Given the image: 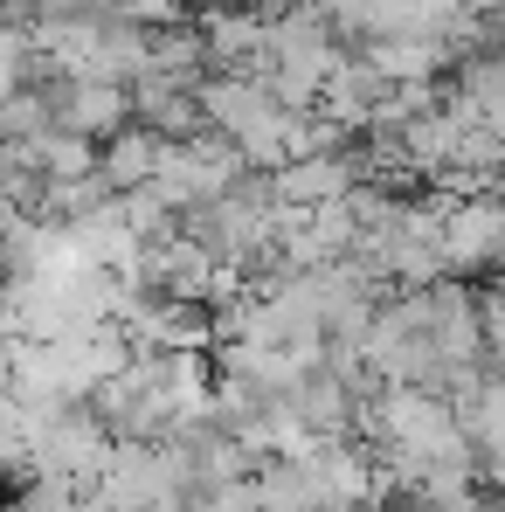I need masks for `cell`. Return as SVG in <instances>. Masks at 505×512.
Instances as JSON below:
<instances>
[{"mask_svg":"<svg viewBox=\"0 0 505 512\" xmlns=\"http://www.w3.org/2000/svg\"><path fill=\"white\" fill-rule=\"evenodd\" d=\"M111 450H118V436L97 423L90 402H70L63 416H49V423L35 429V471H63L77 485H97L104 478Z\"/></svg>","mask_w":505,"mask_h":512,"instance_id":"cell-1","label":"cell"},{"mask_svg":"<svg viewBox=\"0 0 505 512\" xmlns=\"http://www.w3.org/2000/svg\"><path fill=\"white\" fill-rule=\"evenodd\" d=\"M173 492H180V471L167 443H118L97 478V499L111 512H173Z\"/></svg>","mask_w":505,"mask_h":512,"instance_id":"cell-2","label":"cell"},{"mask_svg":"<svg viewBox=\"0 0 505 512\" xmlns=\"http://www.w3.org/2000/svg\"><path fill=\"white\" fill-rule=\"evenodd\" d=\"M443 263L450 277H499L505 270V194H471L443 222Z\"/></svg>","mask_w":505,"mask_h":512,"instance_id":"cell-3","label":"cell"},{"mask_svg":"<svg viewBox=\"0 0 505 512\" xmlns=\"http://www.w3.org/2000/svg\"><path fill=\"white\" fill-rule=\"evenodd\" d=\"M360 180H374V153H367V146L305 153V160H284V167L270 173V187H277L284 208H333V201H346Z\"/></svg>","mask_w":505,"mask_h":512,"instance_id":"cell-4","label":"cell"},{"mask_svg":"<svg viewBox=\"0 0 505 512\" xmlns=\"http://www.w3.org/2000/svg\"><path fill=\"white\" fill-rule=\"evenodd\" d=\"M49 97H56V125H70V132H84V139H118L125 125H139V97L125 84H111V77H63V70H49Z\"/></svg>","mask_w":505,"mask_h":512,"instance_id":"cell-5","label":"cell"},{"mask_svg":"<svg viewBox=\"0 0 505 512\" xmlns=\"http://www.w3.org/2000/svg\"><path fill=\"white\" fill-rule=\"evenodd\" d=\"M284 402H291V416L312 429V436H353V423H360V395H353V381L339 374L333 360L305 367Z\"/></svg>","mask_w":505,"mask_h":512,"instance_id":"cell-6","label":"cell"},{"mask_svg":"<svg viewBox=\"0 0 505 512\" xmlns=\"http://www.w3.org/2000/svg\"><path fill=\"white\" fill-rule=\"evenodd\" d=\"M360 56H367L388 84H436V77L457 63V49H450L443 35H374V42H360Z\"/></svg>","mask_w":505,"mask_h":512,"instance_id":"cell-7","label":"cell"},{"mask_svg":"<svg viewBox=\"0 0 505 512\" xmlns=\"http://www.w3.org/2000/svg\"><path fill=\"white\" fill-rule=\"evenodd\" d=\"M167 146L173 139H160L153 125H125L118 139H104V187L111 194H132V187H153L160 180V167H167Z\"/></svg>","mask_w":505,"mask_h":512,"instance_id":"cell-8","label":"cell"},{"mask_svg":"<svg viewBox=\"0 0 505 512\" xmlns=\"http://www.w3.org/2000/svg\"><path fill=\"white\" fill-rule=\"evenodd\" d=\"M478 125H485V132H499V139H505V90H499V97H485V104H478Z\"/></svg>","mask_w":505,"mask_h":512,"instance_id":"cell-9","label":"cell"},{"mask_svg":"<svg viewBox=\"0 0 505 512\" xmlns=\"http://www.w3.org/2000/svg\"><path fill=\"white\" fill-rule=\"evenodd\" d=\"M499 194H505V180H499Z\"/></svg>","mask_w":505,"mask_h":512,"instance_id":"cell-10","label":"cell"}]
</instances>
